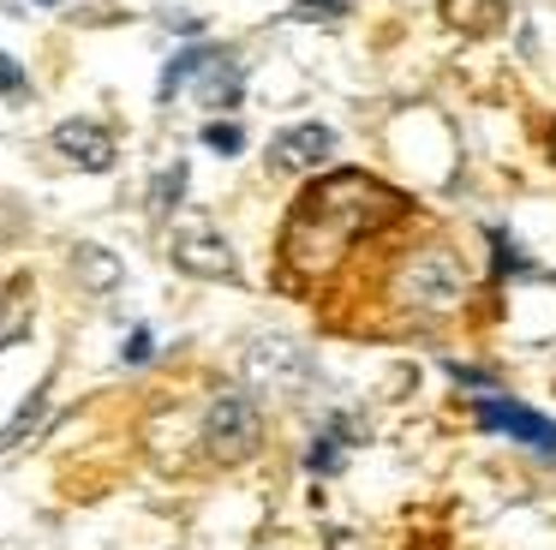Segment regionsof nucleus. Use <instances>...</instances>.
Returning <instances> with one entry per match:
<instances>
[{"instance_id":"f3484780","label":"nucleus","mask_w":556,"mask_h":550,"mask_svg":"<svg viewBox=\"0 0 556 550\" xmlns=\"http://www.w3.org/2000/svg\"><path fill=\"white\" fill-rule=\"evenodd\" d=\"M42 401H49V395H42V389H30V401L13 413V425L0 430V449H13V442H25V430H37V418H42Z\"/></svg>"},{"instance_id":"423d86ee","label":"nucleus","mask_w":556,"mask_h":550,"mask_svg":"<svg viewBox=\"0 0 556 550\" xmlns=\"http://www.w3.org/2000/svg\"><path fill=\"white\" fill-rule=\"evenodd\" d=\"M472 418H479L484 430H496V437L556 461V418H544L539 407L515 401V395H479V401H472Z\"/></svg>"},{"instance_id":"a211bd4d","label":"nucleus","mask_w":556,"mask_h":550,"mask_svg":"<svg viewBox=\"0 0 556 550\" xmlns=\"http://www.w3.org/2000/svg\"><path fill=\"white\" fill-rule=\"evenodd\" d=\"M204 150H216V155H240V150H245V132L233 126V120H210V126H204Z\"/></svg>"},{"instance_id":"f03ea898","label":"nucleus","mask_w":556,"mask_h":550,"mask_svg":"<svg viewBox=\"0 0 556 550\" xmlns=\"http://www.w3.org/2000/svg\"><path fill=\"white\" fill-rule=\"evenodd\" d=\"M389 293H395V305L419 311V317H448V311H460V299H467V263H460V251L443 246V239L413 246L407 258L395 263V275H389Z\"/></svg>"},{"instance_id":"2eb2a0df","label":"nucleus","mask_w":556,"mask_h":550,"mask_svg":"<svg viewBox=\"0 0 556 550\" xmlns=\"http://www.w3.org/2000/svg\"><path fill=\"white\" fill-rule=\"evenodd\" d=\"M348 12H353L348 0H293L288 18H293V24H341Z\"/></svg>"},{"instance_id":"f8f14e48","label":"nucleus","mask_w":556,"mask_h":550,"mask_svg":"<svg viewBox=\"0 0 556 550\" xmlns=\"http://www.w3.org/2000/svg\"><path fill=\"white\" fill-rule=\"evenodd\" d=\"M448 18H455L467 36H491V30H503L508 0H448Z\"/></svg>"},{"instance_id":"412c9836","label":"nucleus","mask_w":556,"mask_h":550,"mask_svg":"<svg viewBox=\"0 0 556 550\" xmlns=\"http://www.w3.org/2000/svg\"><path fill=\"white\" fill-rule=\"evenodd\" d=\"M448 377H455L460 389H479V395H491V389H496V377H491V371H479V365H460V359L448 365Z\"/></svg>"},{"instance_id":"5701e85b","label":"nucleus","mask_w":556,"mask_h":550,"mask_svg":"<svg viewBox=\"0 0 556 550\" xmlns=\"http://www.w3.org/2000/svg\"><path fill=\"white\" fill-rule=\"evenodd\" d=\"M551 143H556V132H551Z\"/></svg>"},{"instance_id":"f257e3e1","label":"nucleus","mask_w":556,"mask_h":550,"mask_svg":"<svg viewBox=\"0 0 556 550\" xmlns=\"http://www.w3.org/2000/svg\"><path fill=\"white\" fill-rule=\"evenodd\" d=\"M395 215H407V198H401V191H389L383 179L359 174V167H336V174H324L300 203H293L288 234H281V258H288L293 275L317 282V275L336 270L365 234L389 227Z\"/></svg>"},{"instance_id":"dca6fc26","label":"nucleus","mask_w":556,"mask_h":550,"mask_svg":"<svg viewBox=\"0 0 556 550\" xmlns=\"http://www.w3.org/2000/svg\"><path fill=\"white\" fill-rule=\"evenodd\" d=\"M25 329H30V311H25V299H18V287H13V293H0V347H13Z\"/></svg>"},{"instance_id":"7ed1b4c3","label":"nucleus","mask_w":556,"mask_h":550,"mask_svg":"<svg viewBox=\"0 0 556 550\" xmlns=\"http://www.w3.org/2000/svg\"><path fill=\"white\" fill-rule=\"evenodd\" d=\"M240 371L257 395H276V401H300L305 389L317 383V359L305 341L293 335H252L240 353Z\"/></svg>"},{"instance_id":"20e7f679","label":"nucleus","mask_w":556,"mask_h":550,"mask_svg":"<svg viewBox=\"0 0 556 550\" xmlns=\"http://www.w3.org/2000/svg\"><path fill=\"white\" fill-rule=\"evenodd\" d=\"M168 258L180 263L198 282H233L240 275V258H233L228 234H222L210 215H174L168 222Z\"/></svg>"},{"instance_id":"39448f33","label":"nucleus","mask_w":556,"mask_h":550,"mask_svg":"<svg viewBox=\"0 0 556 550\" xmlns=\"http://www.w3.org/2000/svg\"><path fill=\"white\" fill-rule=\"evenodd\" d=\"M257 442H264V413H257V401L245 389H222L216 401L204 407V449L216 454L222 466L245 461V454H257Z\"/></svg>"},{"instance_id":"aec40b11","label":"nucleus","mask_w":556,"mask_h":550,"mask_svg":"<svg viewBox=\"0 0 556 550\" xmlns=\"http://www.w3.org/2000/svg\"><path fill=\"white\" fill-rule=\"evenodd\" d=\"M121 359H126V365H150V359H156V335H150L144 323H138V329L121 341Z\"/></svg>"},{"instance_id":"6ab92c4d","label":"nucleus","mask_w":556,"mask_h":550,"mask_svg":"<svg viewBox=\"0 0 556 550\" xmlns=\"http://www.w3.org/2000/svg\"><path fill=\"white\" fill-rule=\"evenodd\" d=\"M0 96H7V102H18V96H30V72L18 66V60L7 54V48H0Z\"/></svg>"},{"instance_id":"6e6552de","label":"nucleus","mask_w":556,"mask_h":550,"mask_svg":"<svg viewBox=\"0 0 556 550\" xmlns=\"http://www.w3.org/2000/svg\"><path fill=\"white\" fill-rule=\"evenodd\" d=\"M49 143H54V155H61V162L85 167V174H109L114 150H121V143H114V132L102 126V120H61Z\"/></svg>"},{"instance_id":"4468645a","label":"nucleus","mask_w":556,"mask_h":550,"mask_svg":"<svg viewBox=\"0 0 556 550\" xmlns=\"http://www.w3.org/2000/svg\"><path fill=\"white\" fill-rule=\"evenodd\" d=\"M491 251H496V282H503V275H532L527 246H520L508 227H491Z\"/></svg>"},{"instance_id":"9d476101","label":"nucleus","mask_w":556,"mask_h":550,"mask_svg":"<svg viewBox=\"0 0 556 550\" xmlns=\"http://www.w3.org/2000/svg\"><path fill=\"white\" fill-rule=\"evenodd\" d=\"M73 275H78V287H85V293H114V287H121V275H126V263L114 258L109 246H97V239H78L73 246Z\"/></svg>"},{"instance_id":"ddd939ff","label":"nucleus","mask_w":556,"mask_h":550,"mask_svg":"<svg viewBox=\"0 0 556 550\" xmlns=\"http://www.w3.org/2000/svg\"><path fill=\"white\" fill-rule=\"evenodd\" d=\"M180 203H186V155H174V162L150 179V210L168 215V210H180Z\"/></svg>"},{"instance_id":"4be33fe9","label":"nucleus","mask_w":556,"mask_h":550,"mask_svg":"<svg viewBox=\"0 0 556 550\" xmlns=\"http://www.w3.org/2000/svg\"><path fill=\"white\" fill-rule=\"evenodd\" d=\"M37 7H61V0H37Z\"/></svg>"},{"instance_id":"0eeeda50","label":"nucleus","mask_w":556,"mask_h":550,"mask_svg":"<svg viewBox=\"0 0 556 550\" xmlns=\"http://www.w3.org/2000/svg\"><path fill=\"white\" fill-rule=\"evenodd\" d=\"M336 155V132L317 126V120H305V126H288L269 138V167L276 174H317V167Z\"/></svg>"},{"instance_id":"9b49d317","label":"nucleus","mask_w":556,"mask_h":550,"mask_svg":"<svg viewBox=\"0 0 556 550\" xmlns=\"http://www.w3.org/2000/svg\"><path fill=\"white\" fill-rule=\"evenodd\" d=\"M210 60V42H192V48H174V60L162 66V84H156V102L162 108H174V96L186 90V84L198 78V66Z\"/></svg>"},{"instance_id":"1a4fd4ad","label":"nucleus","mask_w":556,"mask_h":550,"mask_svg":"<svg viewBox=\"0 0 556 550\" xmlns=\"http://www.w3.org/2000/svg\"><path fill=\"white\" fill-rule=\"evenodd\" d=\"M198 102L210 108V114H228V108H240V96H245V60H240V48H216L210 42V60L198 66Z\"/></svg>"}]
</instances>
